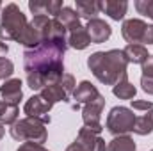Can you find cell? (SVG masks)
Here are the masks:
<instances>
[{
  "instance_id": "obj_1",
  "label": "cell",
  "mask_w": 153,
  "mask_h": 151,
  "mask_svg": "<svg viewBox=\"0 0 153 151\" xmlns=\"http://www.w3.org/2000/svg\"><path fill=\"white\" fill-rule=\"evenodd\" d=\"M68 41H43L36 48H29L23 53V68L27 75H38L46 85L57 84L64 75L62 55Z\"/></svg>"
},
{
  "instance_id": "obj_2",
  "label": "cell",
  "mask_w": 153,
  "mask_h": 151,
  "mask_svg": "<svg viewBox=\"0 0 153 151\" xmlns=\"http://www.w3.org/2000/svg\"><path fill=\"white\" fill-rule=\"evenodd\" d=\"M87 66L102 84L116 85L121 76L126 75L128 61L123 50H109V52H94L87 59Z\"/></svg>"
},
{
  "instance_id": "obj_3",
  "label": "cell",
  "mask_w": 153,
  "mask_h": 151,
  "mask_svg": "<svg viewBox=\"0 0 153 151\" xmlns=\"http://www.w3.org/2000/svg\"><path fill=\"white\" fill-rule=\"evenodd\" d=\"M27 18L16 4H7L2 11L0 21V41H18L27 27Z\"/></svg>"
},
{
  "instance_id": "obj_4",
  "label": "cell",
  "mask_w": 153,
  "mask_h": 151,
  "mask_svg": "<svg viewBox=\"0 0 153 151\" xmlns=\"http://www.w3.org/2000/svg\"><path fill=\"white\" fill-rule=\"evenodd\" d=\"M11 137L20 142H36L43 144L48 137L46 128L43 121L38 117H25L22 121H16L11 128Z\"/></svg>"
},
{
  "instance_id": "obj_5",
  "label": "cell",
  "mask_w": 153,
  "mask_h": 151,
  "mask_svg": "<svg viewBox=\"0 0 153 151\" xmlns=\"http://www.w3.org/2000/svg\"><path fill=\"white\" fill-rule=\"evenodd\" d=\"M135 114L126 107H114L107 115V130L112 135H128L134 132Z\"/></svg>"
},
{
  "instance_id": "obj_6",
  "label": "cell",
  "mask_w": 153,
  "mask_h": 151,
  "mask_svg": "<svg viewBox=\"0 0 153 151\" xmlns=\"http://www.w3.org/2000/svg\"><path fill=\"white\" fill-rule=\"evenodd\" d=\"M103 107H105V98L100 94L94 101L85 103V105H84V109H82L84 128L91 130V132H93V133H96V135H100V132L103 130V128H102V123H100Z\"/></svg>"
},
{
  "instance_id": "obj_7",
  "label": "cell",
  "mask_w": 153,
  "mask_h": 151,
  "mask_svg": "<svg viewBox=\"0 0 153 151\" xmlns=\"http://www.w3.org/2000/svg\"><path fill=\"white\" fill-rule=\"evenodd\" d=\"M52 107H53V105H50V103L39 94V96H32V98L27 100L23 110L27 114V117H38V119L43 121V124H48V123H50L48 112H50Z\"/></svg>"
},
{
  "instance_id": "obj_8",
  "label": "cell",
  "mask_w": 153,
  "mask_h": 151,
  "mask_svg": "<svg viewBox=\"0 0 153 151\" xmlns=\"http://www.w3.org/2000/svg\"><path fill=\"white\" fill-rule=\"evenodd\" d=\"M146 23L143 20H126L121 27V36L125 38V41H128V44H139L143 43L144 32H146Z\"/></svg>"
},
{
  "instance_id": "obj_9",
  "label": "cell",
  "mask_w": 153,
  "mask_h": 151,
  "mask_svg": "<svg viewBox=\"0 0 153 151\" xmlns=\"http://www.w3.org/2000/svg\"><path fill=\"white\" fill-rule=\"evenodd\" d=\"M29 9L36 16H48L50 14L52 18H57L61 9H62V2L61 0H30Z\"/></svg>"
},
{
  "instance_id": "obj_10",
  "label": "cell",
  "mask_w": 153,
  "mask_h": 151,
  "mask_svg": "<svg viewBox=\"0 0 153 151\" xmlns=\"http://www.w3.org/2000/svg\"><path fill=\"white\" fill-rule=\"evenodd\" d=\"M75 142L80 144L84 150H87V151H107L105 141H103L100 135H96V133H93L91 130H87V128H80Z\"/></svg>"
},
{
  "instance_id": "obj_11",
  "label": "cell",
  "mask_w": 153,
  "mask_h": 151,
  "mask_svg": "<svg viewBox=\"0 0 153 151\" xmlns=\"http://www.w3.org/2000/svg\"><path fill=\"white\" fill-rule=\"evenodd\" d=\"M85 30H87V34H89L91 43H96V44H98V43H105L107 39L111 38V34H112L111 25H109V23H105V21H103V20H100V18L87 21Z\"/></svg>"
},
{
  "instance_id": "obj_12",
  "label": "cell",
  "mask_w": 153,
  "mask_h": 151,
  "mask_svg": "<svg viewBox=\"0 0 153 151\" xmlns=\"http://www.w3.org/2000/svg\"><path fill=\"white\" fill-rule=\"evenodd\" d=\"M0 94H2V98L5 100V103H9V105H18V101H20L22 96H23L22 80H20V78L5 80L4 85H0Z\"/></svg>"
},
{
  "instance_id": "obj_13",
  "label": "cell",
  "mask_w": 153,
  "mask_h": 151,
  "mask_svg": "<svg viewBox=\"0 0 153 151\" xmlns=\"http://www.w3.org/2000/svg\"><path fill=\"white\" fill-rule=\"evenodd\" d=\"M98 7H100V11H103L105 14H109L112 20L119 21V20L125 18L128 4L125 0H102V2H98Z\"/></svg>"
},
{
  "instance_id": "obj_14",
  "label": "cell",
  "mask_w": 153,
  "mask_h": 151,
  "mask_svg": "<svg viewBox=\"0 0 153 151\" xmlns=\"http://www.w3.org/2000/svg\"><path fill=\"white\" fill-rule=\"evenodd\" d=\"M98 96H100L98 89H96L91 82H87V80L80 82V84L76 85V89L73 91V100L76 101L75 105H78V103H91V101H94Z\"/></svg>"
},
{
  "instance_id": "obj_15",
  "label": "cell",
  "mask_w": 153,
  "mask_h": 151,
  "mask_svg": "<svg viewBox=\"0 0 153 151\" xmlns=\"http://www.w3.org/2000/svg\"><path fill=\"white\" fill-rule=\"evenodd\" d=\"M41 96L50 103V105H53V103H57V101H68V93L62 89V85L57 82V84H50V85H46L45 89H41Z\"/></svg>"
},
{
  "instance_id": "obj_16",
  "label": "cell",
  "mask_w": 153,
  "mask_h": 151,
  "mask_svg": "<svg viewBox=\"0 0 153 151\" xmlns=\"http://www.w3.org/2000/svg\"><path fill=\"white\" fill-rule=\"evenodd\" d=\"M100 13L98 2L96 0H76V14L80 18H85L87 21L96 20Z\"/></svg>"
},
{
  "instance_id": "obj_17",
  "label": "cell",
  "mask_w": 153,
  "mask_h": 151,
  "mask_svg": "<svg viewBox=\"0 0 153 151\" xmlns=\"http://www.w3.org/2000/svg\"><path fill=\"white\" fill-rule=\"evenodd\" d=\"M57 20H59L61 25H62L66 30H70V32L80 27V16L76 14V11H73L71 7H62L61 13H59V16H57Z\"/></svg>"
},
{
  "instance_id": "obj_18",
  "label": "cell",
  "mask_w": 153,
  "mask_h": 151,
  "mask_svg": "<svg viewBox=\"0 0 153 151\" xmlns=\"http://www.w3.org/2000/svg\"><path fill=\"white\" fill-rule=\"evenodd\" d=\"M68 44L71 46V48H75V50H84V48H87L89 44H91V39H89V34H87V30H85V27H78L75 30H71L70 32V38H68Z\"/></svg>"
},
{
  "instance_id": "obj_19",
  "label": "cell",
  "mask_w": 153,
  "mask_h": 151,
  "mask_svg": "<svg viewBox=\"0 0 153 151\" xmlns=\"http://www.w3.org/2000/svg\"><path fill=\"white\" fill-rule=\"evenodd\" d=\"M123 53H125L126 61L134 62V64H144V61L150 57L148 50L143 44H126V48L123 50Z\"/></svg>"
},
{
  "instance_id": "obj_20",
  "label": "cell",
  "mask_w": 153,
  "mask_h": 151,
  "mask_svg": "<svg viewBox=\"0 0 153 151\" xmlns=\"http://www.w3.org/2000/svg\"><path fill=\"white\" fill-rule=\"evenodd\" d=\"M18 43L23 44V46H27V50H29V48H36V46H39V44L43 43V36L29 23V25L25 27V30L22 32V36L18 38Z\"/></svg>"
},
{
  "instance_id": "obj_21",
  "label": "cell",
  "mask_w": 153,
  "mask_h": 151,
  "mask_svg": "<svg viewBox=\"0 0 153 151\" xmlns=\"http://www.w3.org/2000/svg\"><path fill=\"white\" fill-rule=\"evenodd\" d=\"M112 93H114L116 96L119 98V100H132L134 96H135V93H137V89L130 84V80H128V76H121L119 78V82L114 85V89H112Z\"/></svg>"
},
{
  "instance_id": "obj_22",
  "label": "cell",
  "mask_w": 153,
  "mask_h": 151,
  "mask_svg": "<svg viewBox=\"0 0 153 151\" xmlns=\"http://www.w3.org/2000/svg\"><path fill=\"white\" fill-rule=\"evenodd\" d=\"M107 151H135V142L130 135H117L109 142Z\"/></svg>"
},
{
  "instance_id": "obj_23",
  "label": "cell",
  "mask_w": 153,
  "mask_h": 151,
  "mask_svg": "<svg viewBox=\"0 0 153 151\" xmlns=\"http://www.w3.org/2000/svg\"><path fill=\"white\" fill-rule=\"evenodd\" d=\"M18 119V107L9 105L0 100V123L2 124H14Z\"/></svg>"
},
{
  "instance_id": "obj_24",
  "label": "cell",
  "mask_w": 153,
  "mask_h": 151,
  "mask_svg": "<svg viewBox=\"0 0 153 151\" xmlns=\"http://www.w3.org/2000/svg\"><path fill=\"white\" fill-rule=\"evenodd\" d=\"M153 132V123L150 121L148 115H141L135 117V124H134V133L137 135H148Z\"/></svg>"
},
{
  "instance_id": "obj_25",
  "label": "cell",
  "mask_w": 153,
  "mask_h": 151,
  "mask_svg": "<svg viewBox=\"0 0 153 151\" xmlns=\"http://www.w3.org/2000/svg\"><path fill=\"white\" fill-rule=\"evenodd\" d=\"M135 9L141 14H144V16L153 20V0H137L135 2Z\"/></svg>"
},
{
  "instance_id": "obj_26",
  "label": "cell",
  "mask_w": 153,
  "mask_h": 151,
  "mask_svg": "<svg viewBox=\"0 0 153 151\" xmlns=\"http://www.w3.org/2000/svg\"><path fill=\"white\" fill-rule=\"evenodd\" d=\"M13 71H14V64H13L9 59L0 57V80L9 78V76L13 75Z\"/></svg>"
},
{
  "instance_id": "obj_27",
  "label": "cell",
  "mask_w": 153,
  "mask_h": 151,
  "mask_svg": "<svg viewBox=\"0 0 153 151\" xmlns=\"http://www.w3.org/2000/svg\"><path fill=\"white\" fill-rule=\"evenodd\" d=\"M59 84L62 85V89L68 93V94H71L73 91H75V78H73V75H70V73H64L62 75V78L59 80Z\"/></svg>"
},
{
  "instance_id": "obj_28",
  "label": "cell",
  "mask_w": 153,
  "mask_h": 151,
  "mask_svg": "<svg viewBox=\"0 0 153 151\" xmlns=\"http://www.w3.org/2000/svg\"><path fill=\"white\" fill-rule=\"evenodd\" d=\"M132 109L135 110H152L153 103L148 100H132Z\"/></svg>"
},
{
  "instance_id": "obj_29",
  "label": "cell",
  "mask_w": 153,
  "mask_h": 151,
  "mask_svg": "<svg viewBox=\"0 0 153 151\" xmlns=\"http://www.w3.org/2000/svg\"><path fill=\"white\" fill-rule=\"evenodd\" d=\"M16 151H48L43 148V144H36V142H23Z\"/></svg>"
},
{
  "instance_id": "obj_30",
  "label": "cell",
  "mask_w": 153,
  "mask_h": 151,
  "mask_svg": "<svg viewBox=\"0 0 153 151\" xmlns=\"http://www.w3.org/2000/svg\"><path fill=\"white\" fill-rule=\"evenodd\" d=\"M143 76H152L153 78V55H150L143 64Z\"/></svg>"
},
{
  "instance_id": "obj_31",
  "label": "cell",
  "mask_w": 153,
  "mask_h": 151,
  "mask_svg": "<svg viewBox=\"0 0 153 151\" xmlns=\"http://www.w3.org/2000/svg\"><path fill=\"white\" fill-rule=\"evenodd\" d=\"M141 85H143V91L144 93L153 94V78L152 76H143L141 78Z\"/></svg>"
},
{
  "instance_id": "obj_32",
  "label": "cell",
  "mask_w": 153,
  "mask_h": 151,
  "mask_svg": "<svg viewBox=\"0 0 153 151\" xmlns=\"http://www.w3.org/2000/svg\"><path fill=\"white\" fill-rule=\"evenodd\" d=\"M143 43H146V44H153V25H148V27H146V32H144Z\"/></svg>"
},
{
  "instance_id": "obj_33",
  "label": "cell",
  "mask_w": 153,
  "mask_h": 151,
  "mask_svg": "<svg viewBox=\"0 0 153 151\" xmlns=\"http://www.w3.org/2000/svg\"><path fill=\"white\" fill-rule=\"evenodd\" d=\"M66 151H87V150H84L80 144H76V142H73V144H70L68 148H66Z\"/></svg>"
},
{
  "instance_id": "obj_34",
  "label": "cell",
  "mask_w": 153,
  "mask_h": 151,
  "mask_svg": "<svg viewBox=\"0 0 153 151\" xmlns=\"http://www.w3.org/2000/svg\"><path fill=\"white\" fill-rule=\"evenodd\" d=\"M9 52V48H7V44L4 43V41H0V55L2 57H5V53Z\"/></svg>"
},
{
  "instance_id": "obj_35",
  "label": "cell",
  "mask_w": 153,
  "mask_h": 151,
  "mask_svg": "<svg viewBox=\"0 0 153 151\" xmlns=\"http://www.w3.org/2000/svg\"><path fill=\"white\" fill-rule=\"evenodd\" d=\"M146 115L150 117V121L153 123V109H152V110H148V112H146Z\"/></svg>"
},
{
  "instance_id": "obj_36",
  "label": "cell",
  "mask_w": 153,
  "mask_h": 151,
  "mask_svg": "<svg viewBox=\"0 0 153 151\" xmlns=\"http://www.w3.org/2000/svg\"><path fill=\"white\" fill-rule=\"evenodd\" d=\"M4 132H5V130H4V124H2V123H0V139H2V137H4Z\"/></svg>"
},
{
  "instance_id": "obj_37",
  "label": "cell",
  "mask_w": 153,
  "mask_h": 151,
  "mask_svg": "<svg viewBox=\"0 0 153 151\" xmlns=\"http://www.w3.org/2000/svg\"><path fill=\"white\" fill-rule=\"evenodd\" d=\"M0 9H2V4H0Z\"/></svg>"
},
{
  "instance_id": "obj_38",
  "label": "cell",
  "mask_w": 153,
  "mask_h": 151,
  "mask_svg": "<svg viewBox=\"0 0 153 151\" xmlns=\"http://www.w3.org/2000/svg\"><path fill=\"white\" fill-rule=\"evenodd\" d=\"M152 151H153V150H152Z\"/></svg>"
}]
</instances>
